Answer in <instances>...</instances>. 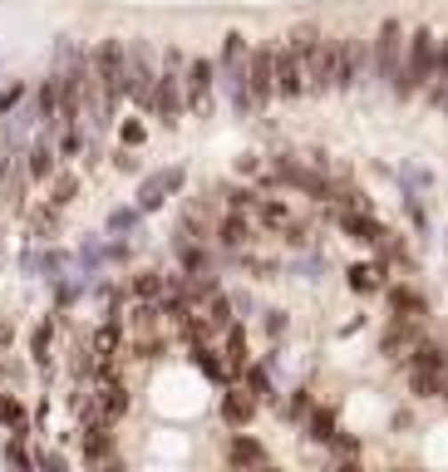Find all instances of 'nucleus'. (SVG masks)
Listing matches in <instances>:
<instances>
[{"mask_svg":"<svg viewBox=\"0 0 448 472\" xmlns=\"http://www.w3.org/2000/svg\"><path fill=\"white\" fill-rule=\"evenodd\" d=\"M182 60L188 54L178 44L158 54V74H153V99H148V118H158L163 128H172L182 118Z\"/></svg>","mask_w":448,"mask_h":472,"instance_id":"3","label":"nucleus"},{"mask_svg":"<svg viewBox=\"0 0 448 472\" xmlns=\"http://www.w3.org/2000/svg\"><path fill=\"white\" fill-rule=\"evenodd\" d=\"M11 340H15V325H11V320H0V355L11 349Z\"/></svg>","mask_w":448,"mask_h":472,"instance_id":"26","label":"nucleus"},{"mask_svg":"<svg viewBox=\"0 0 448 472\" xmlns=\"http://www.w3.org/2000/svg\"><path fill=\"white\" fill-rule=\"evenodd\" d=\"M389 315H404V320H428V305L414 285H389Z\"/></svg>","mask_w":448,"mask_h":472,"instance_id":"17","label":"nucleus"},{"mask_svg":"<svg viewBox=\"0 0 448 472\" xmlns=\"http://www.w3.org/2000/svg\"><path fill=\"white\" fill-rule=\"evenodd\" d=\"M118 138H124V148H139L143 138H148V124H139V118H118Z\"/></svg>","mask_w":448,"mask_h":472,"instance_id":"23","label":"nucleus"},{"mask_svg":"<svg viewBox=\"0 0 448 472\" xmlns=\"http://www.w3.org/2000/svg\"><path fill=\"white\" fill-rule=\"evenodd\" d=\"M276 104V69H271V44L246 50V118H261Z\"/></svg>","mask_w":448,"mask_h":472,"instance_id":"8","label":"nucleus"},{"mask_svg":"<svg viewBox=\"0 0 448 472\" xmlns=\"http://www.w3.org/2000/svg\"><path fill=\"white\" fill-rule=\"evenodd\" d=\"M54 325H60V320H54V315H44L40 325L30 330V359H35V364H44V359H50V345H54Z\"/></svg>","mask_w":448,"mask_h":472,"instance_id":"22","label":"nucleus"},{"mask_svg":"<svg viewBox=\"0 0 448 472\" xmlns=\"http://www.w3.org/2000/svg\"><path fill=\"white\" fill-rule=\"evenodd\" d=\"M212 236H217V246H222V252H242V246L252 242V212H236V207H227L222 217H217Z\"/></svg>","mask_w":448,"mask_h":472,"instance_id":"12","label":"nucleus"},{"mask_svg":"<svg viewBox=\"0 0 448 472\" xmlns=\"http://www.w3.org/2000/svg\"><path fill=\"white\" fill-rule=\"evenodd\" d=\"M133 221H139V212H128V207L108 212V227H114V231H128V227H133Z\"/></svg>","mask_w":448,"mask_h":472,"instance_id":"24","label":"nucleus"},{"mask_svg":"<svg viewBox=\"0 0 448 472\" xmlns=\"http://www.w3.org/2000/svg\"><path fill=\"white\" fill-rule=\"evenodd\" d=\"M246 35L242 30H227L222 35V54H217V94H227L232 114L246 118Z\"/></svg>","mask_w":448,"mask_h":472,"instance_id":"5","label":"nucleus"},{"mask_svg":"<svg viewBox=\"0 0 448 472\" xmlns=\"http://www.w3.org/2000/svg\"><path fill=\"white\" fill-rule=\"evenodd\" d=\"M153 74H158V50H153L148 35H133V40H124V94L133 99V108H139V114H148Z\"/></svg>","mask_w":448,"mask_h":472,"instance_id":"4","label":"nucleus"},{"mask_svg":"<svg viewBox=\"0 0 448 472\" xmlns=\"http://www.w3.org/2000/svg\"><path fill=\"white\" fill-rule=\"evenodd\" d=\"M89 79H94L99 99H104L108 124H118V108H124V40L118 35H104V40L89 50Z\"/></svg>","mask_w":448,"mask_h":472,"instance_id":"1","label":"nucleus"},{"mask_svg":"<svg viewBox=\"0 0 448 472\" xmlns=\"http://www.w3.org/2000/svg\"><path fill=\"white\" fill-rule=\"evenodd\" d=\"M227 462H232V468H267V462H271V452L261 448V443H256V438H246V433H236V438L227 443Z\"/></svg>","mask_w":448,"mask_h":472,"instance_id":"16","label":"nucleus"},{"mask_svg":"<svg viewBox=\"0 0 448 472\" xmlns=\"http://www.w3.org/2000/svg\"><path fill=\"white\" fill-rule=\"evenodd\" d=\"M0 428L5 433H30V413H25V404H20V394H0Z\"/></svg>","mask_w":448,"mask_h":472,"instance_id":"20","label":"nucleus"},{"mask_svg":"<svg viewBox=\"0 0 448 472\" xmlns=\"http://www.w3.org/2000/svg\"><path fill=\"white\" fill-rule=\"evenodd\" d=\"M404 25L399 20H384L380 30H374V40H370V74L380 79L384 89H395V79H399V60H404Z\"/></svg>","mask_w":448,"mask_h":472,"instance_id":"9","label":"nucleus"},{"mask_svg":"<svg viewBox=\"0 0 448 472\" xmlns=\"http://www.w3.org/2000/svg\"><path fill=\"white\" fill-rule=\"evenodd\" d=\"M217 108V64L207 54L182 60V114L188 118H212Z\"/></svg>","mask_w":448,"mask_h":472,"instance_id":"7","label":"nucleus"},{"mask_svg":"<svg viewBox=\"0 0 448 472\" xmlns=\"http://www.w3.org/2000/svg\"><path fill=\"white\" fill-rule=\"evenodd\" d=\"M163 291H168V271H133V281H128L133 300H163Z\"/></svg>","mask_w":448,"mask_h":472,"instance_id":"19","label":"nucleus"},{"mask_svg":"<svg viewBox=\"0 0 448 472\" xmlns=\"http://www.w3.org/2000/svg\"><path fill=\"white\" fill-rule=\"evenodd\" d=\"M20 172H25L30 182L54 178V172H60V153H54L50 143H30V148H20Z\"/></svg>","mask_w":448,"mask_h":472,"instance_id":"14","label":"nucleus"},{"mask_svg":"<svg viewBox=\"0 0 448 472\" xmlns=\"http://www.w3.org/2000/svg\"><path fill=\"white\" fill-rule=\"evenodd\" d=\"M350 285L360 295H374V291H384V266L380 261H364V266H350Z\"/></svg>","mask_w":448,"mask_h":472,"instance_id":"21","label":"nucleus"},{"mask_svg":"<svg viewBox=\"0 0 448 472\" xmlns=\"http://www.w3.org/2000/svg\"><path fill=\"white\" fill-rule=\"evenodd\" d=\"M428 104L438 108V114H448V35L438 40V64H434V79H428Z\"/></svg>","mask_w":448,"mask_h":472,"instance_id":"18","label":"nucleus"},{"mask_svg":"<svg viewBox=\"0 0 448 472\" xmlns=\"http://www.w3.org/2000/svg\"><path fill=\"white\" fill-rule=\"evenodd\" d=\"M370 74V44L360 35H331V94H355Z\"/></svg>","mask_w":448,"mask_h":472,"instance_id":"6","label":"nucleus"},{"mask_svg":"<svg viewBox=\"0 0 448 472\" xmlns=\"http://www.w3.org/2000/svg\"><path fill=\"white\" fill-rule=\"evenodd\" d=\"M434 64H438V35L434 30H409L404 35V60H399V79L389 94L395 99H414L428 89L434 79Z\"/></svg>","mask_w":448,"mask_h":472,"instance_id":"2","label":"nucleus"},{"mask_svg":"<svg viewBox=\"0 0 448 472\" xmlns=\"http://www.w3.org/2000/svg\"><path fill=\"white\" fill-rule=\"evenodd\" d=\"M267 330H271V335H286V315H281V310H271V320H267Z\"/></svg>","mask_w":448,"mask_h":472,"instance_id":"25","label":"nucleus"},{"mask_svg":"<svg viewBox=\"0 0 448 472\" xmlns=\"http://www.w3.org/2000/svg\"><path fill=\"white\" fill-rule=\"evenodd\" d=\"M182 188H188V172H182V168L148 172V178H143V188H139V212H158L163 202H168L172 192H182Z\"/></svg>","mask_w":448,"mask_h":472,"instance_id":"10","label":"nucleus"},{"mask_svg":"<svg viewBox=\"0 0 448 472\" xmlns=\"http://www.w3.org/2000/svg\"><path fill=\"white\" fill-rule=\"evenodd\" d=\"M300 419H306V433H310L316 443H335V438H340L335 409H325V404H306V409H300Z\"/></svg>","mask_w":448,"mask_h":472,"instance_id":"15","label":"nucleus"},{"mask_svg":"<svg viewBox=\"0 0 448 472\" xmlns=\"http://www.w3.org/2000/svg\"><path fill=\"white\" fill-rule=\"evenodd\" d=\"M271 69H276V99H300L306 94V79H300V60L286 40L271 44Z\"/></svg>","mask_w":448,"mask_h":472,"instance_id":"11","label":"nucleus"},{"mask_svg":"<svg viewBox=\"0 0 448 472\" xmlns=\"http://www.w3.org/2000/svg\"><path fill=\"white\" fill-rule=\"evenodd\" d=\"M227 394H222V419H227V428H246V423L256 419V409H261V399H256L252 388H232V384H222Z\"/></svg>","mask_w":448,"mask_h":472,"instance_id":"13","label":"nucleus"}]
</instances>
